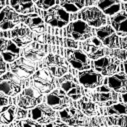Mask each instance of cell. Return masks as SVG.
<instances>
[{"label":"cell","mask_w":127,"mask_h":127,"mask_svg":"<svg viewBox=\"0 0 127 127\" xmlns=\"http://www.w3.org/2000/svg\"><path fill=\"white\" fill-rule=\"evenodd\" d=\"M69 12L62 6H53L44 12V21L53 27H63L69 23Z\"/></svg>","instance_id":"6da1fadb"},{"label":"cell","mask_w":127,"mask_h":127,"mask_svg":"<svg viewBox=\"0 0 127 127\" xmlns=\"http://www.w3.org/2000/svg\"><path fill=\"white\" fill-rule=\"evenodd\" d=\"M33 85L38 88L42 93H50L54 89V75L47 69L42 68L32 75Z\"/></svg>","instance_id":"7a4b0ae2"},{"label":"cell","mask_w":127,"mask_h":127,"mask_svg":"<svg viewBox=\"0 0 127 127\" xmlns=\"http://www.w3.org/2000/svg\"><path fill=\"white\" fill-rule=\"evenodd\" d=\"M42 100V92L34 87H27L18 97V105L25 109H31L38 105Z\"/></svg>","instance_id":"3957f363"},{"label":"cell","mask_w":127,"mask_h":127,"mask_svg":"<svg viewBox=\"0 0 127 127\" xmlns=\"http://www.w3.org/2000/svg\"><path fill=\"white\" fill-rule=\"evenodd\" d=\"M66 32L68 37L78 41L87 40L92 36L93 33L91 27L85 21H81V20H77L70 23L67 26Z\"/></svg>","instance_id":"277c9868"},{"label":"cell","mask_w":127,"mask_h":127,"mask_svg":"<svg viewBox=\"0 0 127 127\" xmlns=\"http://www.w3.org/2000/svg\"><path fill=\"white\" fill-rule=\"evenodd\" d=\"M95 90L90 93V97L94 102L100 105L109 106L117 102V94L113 91L112 88L107 86H98L94 88Z\"/></svg>","instance_id":"5b68a950"},{"label":"cell","mask_w":127,"mask_h":127,"mask_svg":"<svg viewBox=\"0 0 127 127\" xmlns=\"http://www.w3.org/2000/svg\"><path fill=\"white\" fill-rule=\"evenodd\" d=\"M22 78L15 75L13 72L2 74L1 76V92L7 96H14L21 91Z\"/></svg>","instance_id":"8992f818"},{"label":"cell","mask_w":127,"mask_h":127,"mask_svg":"<svg viewBox=\"0 0 127 127\" xmlns=\"http://www.w3.org/2000/svg\"><path fill=\"white\" fill-rule=\"evenodd\" d=\"M29 117L40 124H47L55 120V112L54 109L48 104H38L31 108Z\"/></svg>","instance_id":"52a82bcc"},{"label":"cell","mask_w":127,"mask_h":127,"mask_svg":"<svg viewBox=\"0 0 127 127\" xmlns=\"http://www.w3.org/2000/svg\"><path fill=\"white\" fill-rule=\"evenodd\" d=\"M120 62L118 59L113 57H101L99 59L94 60L93 67L97 72L102 75L111 76L119 70Z\"/></svg>","instance_id":"ba28073f"},{"label":"cell","mask_w":127,"mask_h":127,"mask_svg":"<svg viewBox=\"0 0 127 127\" xmlns=\"http://www.w3.org/2000/svg\"><path fill=\"white\" fill-rule=\"evenodd\" d=\"M81 18L89 26L92 27H101L106 23L105 14L97 7H87L83 9L80 13Z\"/></svg>","instance_id":"9c48e42d"},{"label":"cell","mask_w":127,"mask_h":127,"mask_svg":"<svg viewBox=\"0 0 127 127\" xmlns=\"http://www.w3.org/2000/svg\"><path fill=\"white\" fill-rule=\"evenodd\" d=\"M65 54H66V58H67L68 62L75 69H77L79 71L89 69L90 62L88 60V56L83 51L78 50V49L68 48V49H66Z\"/></svg>","instance_id":"30bf717a"},{"label":"cell","mask_w":127,"mask_h":127,"mask_svg":"<svg viewBox=\"0 0 127 127\" xmlns=\"http://www.w3.org/2000/svg\"><path fill=\"white\" fill-rule=\"evenodd\" d=\"M10 68L15 75L22 79H26L35 73V63L29 61L24 57L12 62Z\"/></svg>","instance_id":"8fae6325"},{"label":"cell","mask_w":127,"mask_h":127,"mask_svg":"<svg viewBox=\"0 0 127 127\" xmlns=\"http://www.w3.org/2000/svg\"><path fill=\"white\" fill-rule=\"evenodd\" d=\"M59 83L65 93L73 100H78L81 98V87L78 81L70 74L63 75L59 79Z\"/></svg>","instance_id":"7c38bea8"},{"label":"cell","mask_w":127,"mask_h":127,"mask_svg":"<svg viewBox=\"0 0 127 127\" xmlns=\"http://www.w3.org/2000/svg\"><path fill=\"white\" fill-rule=\"evenodd\" d=\"M46 103L54 110H62L71 103V100L64 90L56 89L51 91L46 96Z\"/></svg>","instance_id":"4fadbf2b"},{"label":"cell","mask_w":127,"mask_h":127,"mask_svg":"<svg viewBox=\"0 0 127 127\" xmlns=\"http://www.w3.org/2000/svg\"><path fill=\"white\" fill-rule=\"evenodd\" d=\"M97 38L108 48H118L119 38L116 31L111 26H101L96 30Z\"/></svg>","instance_id":"5bb4252c"},{"label":"cell","mask_w":127,"mask_h":127,"mask_svg":"<svg viewBox=\"0 0 127 127\" xmlns=\"http://www.w3.org/2000/svg\"><path fill=\"white\" fill-rule=\"evenodd\" d=\"M78 79L79 82L85 88H89V89H94L100 86L103 81V77L101 73L90 69L80 71L78 73Z\"/></svg>","instance_id":"9a60e30c"},{"label":"cell","mask_w":127,"mask_h":127,"mask_svg":"<svg viewBox=\"0 0 127 127\" xmlns=\"http://www.w3.org/2000/svg\"><path fill=\"white\" fill-rule=\"evenodd\" d=\"M44 63L46 68L56 77H62L67 72V67L64 64V60L58 55H47L44 60Z\"/></svg>","instance_id":"2e32d148"},{"label":"cell","mask_w":127,"mask_h":127,"mask_svg":"<svg viewBox=\"0 0 127 127\" xmlns=\"http://www.w3.org/2000/svg\"><path fill=\"white\" fill-rule=\"evenodd\" d=\"M102 42L98 38H91L86 40L81 44L84 53L91 59L96 60L104 55V49L102 47Z\"/></svg>","instance_id":"e0dca14e"},{"label":"cell","mask_w":127,"mask_h":127,"mask_svg":"<svg viewBox=\"0 0 127 127\" xmlns=\"http://www.w3.org/2000/svg\"><path fill=\"white\" fill-rule=\"evenodd\" d=\"M19 22H22L21 15H18V13L12 8V7H4L1 9V26L2 30H8L11 28H14L16 24Z\"/></svg>","instance_id":"ac0fdd59"},{"label":"cell","mask_w":127,"mask_h":127,"mask_svg":"<svg viewBox=\"0 0 127 127\" xmlns=\"http://www.w3.org/2000/svg\"><path fill=\"white\" fill-rule=\"evenodd\" d=\"M59 115H60V118L62 121H64L65 123H67L69 125H83V124H85L84 115L74 107L67 106L65 108H63L60 111Z\"/></svg>","instance_id":"d6986e66"},{"label":"cell","mask_w":127,"mask_h":127,"mask_svg":"<svg viewBox=\"0 0 127 127\" xmlns=\"http://www.w3.org/2000/svg\"><path fill=\"white\" fill-rule=\"evenodd\" d=\"M20 49L19 46L11 40L1 38V56L6 62H14L19 58Z\"/></svg>","instance_id":"ffe728a7"},{"label":"cell","mask_w":127,"mask_h":127,"mask_svg":"<svg viewBox=\"0 0 127 127\" xmlns=\"http://www.w3.org/2000/svg\"><path fill=\"white\" fill-rule=\"evenodd\" d=\"M12 40L19 46H25L32 40V31L26 26H17L11 31Z\"/></svg>","instance_id":"44dd1931"},{"label":"cell","mask_w":127,"mask_h":127,"mask_svg":"<svg viewBox=\"0 0 127 127\" xmlns=\"http://www.w3.org/2000/svg\"><path fill=\"white\" fill-rule=\"evenodd\" d=\"M111 25L119 36L127 35V13L118 12L111 17Z\"/></svg>","instance_id":"7402d4cb"},{"label":"cell","mask_w":127,"mask_h":127,"mask_svg":"<svg viewBox=\"0 0 127 127\" xmlns=\"http://www.w3.org/2000/svg\"><path fill=\"white\" fill-rule=\"evenodd\" d=\"M108 85L114 91L119 93H127V76L124 73H117L111 75L108 80Z\"/></svg>","instance_id":"603a6c76"},{"label":"cell","mask_w":127,"mask_h":127,"mask_svg":"<svg viewBox=\"0 0 127 127\" xmlns=\"http://www.w3.org/2000/svg\"><path fill=\"white\" fill-rule=\"evenodd\" d=\"M22 22L25 23L31 30H34L36 32H43L45 31L44 21L35 13H30L26 15H21Z\"/></svg>","instance_id":"cb8c5ba5"},{"label":"cell","mask_w":127,"mask_h":127,"mask_svg":"<svg viewBox=\"0 0 127 127\" xmlns=\"http://www.w3.org/2000/svg\"><path fill=\"white\" fill-rule=\"evenodd\" d=\"M98 7L106 15L113 16L120 10L119 0H98Z\"/></svg>","instance_id":"d4e9b609"},{"label":"cell","mask_w":127,"mask_h":127,"mask_svg":"<svg viewBox=\"0 0 127 127\" xmlns=\"http://www.w3.org/2000/svg\"><path fill=\"white\" fill-rule=\"evenodd\" d=\"M11 7L20 14L26 15L34 11L32 0H9Z\"/></svg>","instance_id":"484cf974"},{"label":"cell","mask_w":127,"mask_h":127,"mask_svg":"<svg viewBox=\"0 0 127 127\" xmlns=\"http://www.w3.org/2000/svg\"><path fill=\"white\" fill-rule=\"evenodd\" d=\"M78 106L80 110L87 116H92L96 114V105L88 97H82L78 100Z\"/></svg>","instance_id":"4316f807"},{"label":"cell","mask_w":127,"mask_h":127,"mask_svg":"<svg viewBox=\"0 0 127 127\" xmlns=\"http://www.w3.org/2000/svg\"><path fill=\"white\" fill-rule=\"evenodd\" d=\"M60 5L67 12H77L85 5V0H60Z\"/></svg>","instance_id":"83f0119b"},{"label":"cell","mask_w":127,"mask_h":127,"mask_svg":"<svg viewBox=\"0 0 127 127\" xmlns=\"http://www.w3.org/2000/svg\"><path fill=\"white\" fill-rule=\"evenodd\" d=\"M16 108L14 105H6L1 107V124H10L15 117Z\"/></svg>","instance_id":"f1b7e54d"},{"label":"cell","mask_w":127,"mask_h":127,"mask_svg":"<svg viewBox=\"0 0 127 127\" xmlns=\"http://www.w3.org/2000/svg\"><path fill=\"white\" fill-rule=\"evenodd\" d=\"M106 114L110 115H122V114H127V102L125 103H114L112 105L106 106L105 109Z\"/></svg>","instance_id":"f546056e"},{"label":"cell","mask_w":127,"mask_h":127,"mask_svg":"<svg viewBox=\"0 0 127 127\" xmlns=\"http://www.w3.org/2000/svg\"><path fill=\"white\" fill-rule=\"evenodd\" d=\"M44 56H45V53L43 51L38 50V49H33V48L27 49L24 53V57L28 59L29 61L35 63V64L38 61H40Z\"/></svg>","instance_id":"4dcf8cb0"},{"label":"cell","mask_w":127,"mask_h":127,"mask_svg":"<svg viewBox=\"0 0 127 127\" xmlns=\"http://www.w3.org/2000/svg\"><path fill=\"white\" fill-rule=\"evenodd\" d=\"M107 122L111 125H119V126H127V114L115 115L106 118Z\"/></svg>","instance_id":"1f68e13d"},{"label":"cell","mask_w":127,"mask_h":127,"mask_svg":"<svg viewBox=\"0 0 127 127\" xmlns=\"http://www.w3.org/2000/svg\"><path fill=\"white\" fill-rule=\"evenodd\" d=\"M10 126H19V127H39L40 123L33 119H24V120H18L14 123H12Z\"/></svg>","instance_id":"d6a6232c"},{"label":"cell","mask_w":127,"mask_h":127,"mask_svg":"<svg viewBox=\"0 0 127 127\" xmlns=\"http://www.w3.org/2000/svg\"><path fill=\"white\" fill-rule=\"evenodd\" d=\"M56 0H33V2L36 4V6L40 9L48 10L49 8L53 7Z\"/></svg>","instance_id":"836d02e7"},{"label":"cell","mask_w":127,"mask_h":127,"mask_svg":"<svg viewBox=\"0 0 127 127\" xmlns=\"http://www.w3.org/2000/svg\"><path fill=\"white\" fill-rule=\"evenodd\" d=\"M66 124L67 123H65L64 121H60V120H54V121H52V122H49V123H47V124H45L46 126H60V127H62V126H66Z\"/></svg>","instance_id":"e575fe53"},{"label":"cell","mask_w":127,"mask_h":127,"mask_svg":"<svg viewBox=\"0 0 127 127\" xmlns=\"http://www.w3.org/2000/svg\"><path fill=\"white\" fill-rule=\"evenodd\" d=\"M26 111H25V108H22L20 107L19 109H17V115H16V118L17 119H21V118H24L26 116Z\"/></svg>","instance_id":"d590c367"},{"label":"cell","mask_w":127,"mask_h":127,"mask_svg":"<svg viewBox=\"0 0 127 127\" xmlns=\"http://www.w3.org/2000/svg\"><path fill=\"white\" fill-rule=\"evenodd\" d=\"M7 95L6 94H4V93H2L1 92V107H3V106H6L7 104H8V98L6 97Z\"/></svg>","instance_id":"8d00e7d4"},{"label":"cell","mask_w":127,"mask_h":127,"mask_svg":"<svg viewBox=\"0 0 127 127\" xmlns=\"http://www.w3.org/2000/svg\"><path fill=\"white\" fill-rule=\"evenodd\" d=\"M114 54H115V55H116L118 58L127 59V53H125V52H123V51H120V50H118V51L114 52Z\"/></svg>","instance_id":"74e56055"},{"label":"cell","mask_w":127,"mask_h":127,"mask_svg":"<svg viewBox=\"0 0 127 127\" xmlns=\"http://www.w3.org/2000/svg\"><path fill=\"white\" fill-rule=\"evenodd\" d=\"M120 44H121V47L125 50H127V35L124 36L121 40H120Z\"/></svg>","instance_id":"f35d334b"},{"label":"cell","mask_w":127,"mask_h":127,"mask_svg":"<svg viewBox=\"0 0 127 127\" xmlns=\"http://www.w3.org/2000/svg\"><path fill=\"white\" fill-rule=\"evenodd\" d=\"M6 71V64H5V60L1 56V74H4Z\"/></svg>","instance_id":"ab89813d"},{"label":"cell","mask_w":127,"mask_h":127,"mask_svg":"<svg viewBox=\"0 0 127 127\" xmlns=\"http://www.w3.org/2000/svg\"><path fill=\"white\" fill-rule=\"evenodd\" d=\"M5 6V0H1V4H0V7H1V9H3Z\"/></svg>","instance_id":"60d3db41"},{"label":"cell","mask_w":127,"mask_h":127,"mask_svg":"<svg viewBox=\"0 0 127 127\" xmlns=\"http://www.w3.org/2000/svg\"><path fill=\"white\" fill-rule=\"evenodd\" d=\"M124 95L122 96V98H123V100H124V102H127V93H123Z\"/></svg>","instance_id":"b9f144b4"},{"label":"cell","mask_w":127,"mask_h":127,"mask_svg":"<svg viewBox=\"0 0 127 127\" xmlns=\"http://www.w3.org/2000/svg\"><path fill=\"white\" fill-rule=\"evenodd\" d=\"M124 69H125V72H126V74H127V60L124 62Z\"/></svg>","instance_id":"7bdbcfd3"},{"label":"cell","mask_w":127,"mask_h":127,"mask_svg":"<svg viewBox=\"0 0 127 127\" xmlns=\"http://www.w3.org/2000/svg\"><path fill=\"white\" fill-rule=\"evenodd\" d=\"M124 7H125V10H126V12H127V3H125V5H124Z\"/></svg>","instance_id":"ee69618b"},{"label":"cell","mask_w":127,"mask_h":127,"mask_svg":"<svg viewBox=\"0 0 127 127\" xmlns=\"http://www.w3.org/2000/svg\"><path fill=\"white\" fill-rule=\"evenodd\" d=\"M122 1H124V2H127V0H122Z\"/></svg>","instance_id":"f6af8a7d"}]
</instances>
